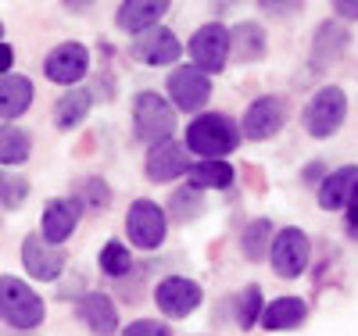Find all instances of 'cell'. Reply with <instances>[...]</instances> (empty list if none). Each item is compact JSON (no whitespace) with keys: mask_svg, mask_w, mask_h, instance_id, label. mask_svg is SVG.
<instances>
[{"mask_svg":"<svg viewBox=\"0 0 358 336\" xmlns=\"http://www.w3.org/2000/svg\"><path fill=\"white\" fill-rule=\"evenodd\" d=\"M179 50H183V43H179L176 33H169V29H151V33L136 36L133 43V57L143 61V65H172V61L179 57Z\"/></svg>","mask_w":358,"mask_h":336,"instance_id":"2e32d148","label":"cell"},{"mask_svg":"<svg viewBox=\"0 0 358 336\" xmlns=\"http://www.w3.org/2000/svg\"><path fill=\"white\" fill-rule=\"evenodd\" d=\"M29 147H33V140H29L25 129L18 126H4V136H0V161L8 165H22L29 158Z\"/></svg>","mask_w":358,"mask_h":336,"instance_id":"d4e9b609","label":"cell"},{"mask_svg":"<svg viewBox=\"0 0 358 336\" xmlns=\"http://www.w3.org/2000/svg\"><path fill=\"white\" fill-rule=\"evenodd\" d=\"M165 211L155 204V200H133L129 204V215H126V233H129V243L140 251H155L162 247L165 240Z\"/></svg>","mask_w":358,"mask_h":336,"instance_id":"52a82bcc","label":"cell"},{"mask_svg":"<svg viewBox=\"0 0 358 336\" xmlns=\"http://www.w3.org/2000/svg\"><path fill=\"white\" fill-rule=\"evenodd\" d=\"M265 315V304H262V290L258 286H244V293L236 297V326L241 329H255Z\"/></svg>","mask_w":358,"mask_h":336,"instance_id":"4316f807","label":"cell"},{"mask_svg":"<svg viewBox=\"0 0 358 336\" xmlns=\"http://www.w3.org/2000/svg\"><path fill=\"white\" fill-rule=\"evenodd\" d=\"M0 312H4V322L11 329H36L47 315L43 300L15 276L0 279Z\"/></svg>","mask_w":358,"mask_h":336,"instance_id":"277c9868","label":"cell"},{"mask_svg":"<svg viewBox=\"0 0 358 336\" xmlns=\"http://www.w3.org/2000/svg\"><path fill=\"white\" fill-rule=\"evenodd\" d=\"M334 11H337L341 18H358V0H355V4H351V0H337Z\"/></svg>","mask_w":358,"mask_h":336,"instance_id":"1f68e13d","label":"cell"},{"mask_svg":"<svg viewBox=\"0 0 358 336\" xmlns=\"http://www.w3.org/2000/svg\"><path fill=\"white\" fill-rule=\"evenodd\" d=\"M43 72H47V79L57 82V86H72V82H79V79L90 72V50H86L83 43L69 40V43L54 47V50L47 54Z\"/></svg>","mask_w":358,"mask_h":336,"instance_id":"30bf717a","label":"cell"},{"mask_svg":"<svg viewBox=\"0 0 358 336\" xmlns=\"http://www.w3.org/2000/svg\"><path fill=\"white\" fill-rule=\"evenodd\" d=\"M268 258H273V268L280 279H297L308 268V258H312V243H308L305 229H294V226L280 229Z\"/></svg>","mask_w":358,"mask_h":336,"instance_id":"8992f818","label":"cell"},{"mask_svg":"<svg viewBox=\"0 0 358 336\" xmlns=\"http://www.w3.org/2000/svg\"><path fill=\"white\" fill-rule=\"evenodd\" d=\"M79 204H86V207H104V204H108L104 179H86L83 190H79Z\"/></svg>","mask_w":358,"mask_h":336,"instance_id":"f1b7e54d","label":"cell"},{"mask_svg":"<svg viewBox=\"0 0 358 336\" xmlns=\"http://www.w3.org/2000/svg\"><path fill=\"white\" fill-rule=\"evenodd\" d=\"M283 122H287V108H283L280 97H258L244 115V136L248 140H268L283 129Z\"/></svg>","mask_w":358,"mask_h":336,"instance_id":"5bb4252c","label":"cell"},{"mask_svg":"<svg viewBox=\"0 0 358 336\" xmlns=\"http://www.w3.org/2000/svg\"><path fill=\"white\" fill-rule=\"evenodd\" d=\"M204 300L201 286L194 279H183V276H169L155 286V304L169 315V319H187L197 312V304Z\"/></svg>","mask_w":358,"mask_h":336,"instance_id":"9c48e42d","label":"cell"},{"mask_svg":"<svg viewBox=\"0 0 358 336\" xmlns=\"http://www.w3.org/2000/svg\"><path fill=\"white\" fill-rule=\"evenodd\" d=\"M190 158H187V147H179L176 140L162 143V147H151V154H147V179H155V182H172L179 175H190Z\"/></svg>","mask_w":358,"mask_h":336,"instance_id":"9a60e30c","label":"cell"},{"mask_svg":"<svg viewBox=\"0 0 358 336\" xmlns=\"http://www.w3.org/2000/svg\"><path fill=\"white\" fill-rule=\"evenodd\" d=\"M90 104H94V97H90L86 89H69V94L54 104V122H57V129L79 126V122L90 115Z\"/></svg>","mask_w":358,"mask_h":336,"instance_id":"cb8c5ba5","label":"cell"},{"mask_svg":"<svg viewBox=\"0 0 358 336\" xmlns=\"http://www.w3.org/2000/svg\"><path fill=\"white\" fill-rule=\"evenodd\" d=\"M169 11L165 0H126L122 8H118L115 22L122 33H133V36H143L151 33V29H158V18Z\"/></svg>","mask_w":358,"mask_h":336,"instance_id":"e0dca14e","label":"cell"},{"mask_svg":"<svg viewBox=\"0 0 358 336\" xmlns=\"http://www.w3.org/2000/svg\"><path fill=\"white\" fill-rule=\"evenodd\" d=\"M169 97L179 111H201L212 97V75L201 72L197 65H179L169 75Z\"/></svg>","mask_w":358,"mask_h":336,"instance_id":"ba28073f","label":"cell"},{"mask_svg":"<svg viewBox=\"0 0 358 336\" xmlns=\"http://www.w3.org/2000/svg\"><path fill=\"white\" fill-rule=\"evenodd\" d=\"M344 229H348V236L351 240H358V204L348 211V219H344Z\"/></svg>","mask_w":358,"mask_h":336,"instance_id":"d6a6232c","label":"cell"},{"mask_svg":"<svg viewBox=\"0 0 358 336\" xmlns=\"http://www.w3.org/2000/svg\"><path fill=\"white\" fill-rule=\"evenodd\" d=\"M101 268L108 272V276H126V272L133 268V258H129V251H126V243L122 240H108L104 243V251H101Z\"/></svg>","mask_w":358,"mask_h":336,"instance_id":"83f0119b","label":"cell"},{"mask_svg":"<svg viewBox=\"0 0 358 336\" xmlns=\"http://www.w3.org/2000/svg\"><path fill=\"white\" fill-rule=\"evenodd\" d=\"M0 65H4V75H11V65H15V50L4 43V50H0Z\"/></svg>","mask_w":358,"mask_h":336,"instance_id":"e575fe53","label":"cell"},{"mask_svg":"<svg viewBox=\"0 0 358 336\" xmlns=\"http://www.w3.org/2000/svg\"><path fill=\"white\" fill-rule=\"evenodd\" d=\"M133 129L143 143L151 147H162L172 140V129H176V108L158 97L155 89H143V94H136L133 101Z\"/></svg>","mask_w":358,"mask_h":336,"instance_id":"7a4b0ae2","label":"cell"},{"mask_svg":"<svg viewBox=\"0 0 358 336\" xmlns=\"http://www.w3.org/2000/svg\"><path fill=\"white\" fill-rule=\"evenodd\" d=\"M22 261H25V268L33 272L36 279L54 283V279L65 272V261H69V258H65L62 247H54L50 240H43V236H36V233H29L25 243H22Z\"/></svg>","mask_w":358,"mask_h":336,"instance_id":"8fae6325","label":"cell"},{"mask_svg":"<svg viewBox=\"0 0 358 336\" xmlns=\"http://www.w3.org/2000/svg\"><path fill=\"white\" fill-rule=\"evenodd\" d=\"M0 187H4V207H8V211H15V207L25 200V193H29V182L18 179V175H4V182H0Z\"/></svg>","mask_w":358,"mask_h":336,"instance_id":"f546056e","label":"cell"},{"mask_svg":"<svg viewBox=\"0 0 358 336\" xmlns=\"http://www.w3.org/2000/svg\"><path fill=\"white\" fill-rule=\"evenodd\" d=\"M351 36L344 33V29L337 22H326L315 29V50H312V65H330V61H337L344 50H348Z\"/></svg>","mask_w":358,"mask_h":336,"instance_id":"44dd1931","label":"cell"},{"mask_svg":"<svg viewBox=\"0 0 358 336\" xmlns=\"http://www.w3.org/2000/svg\"><path fill=\"white\" fill-rule=\"evenodd\" d=\"M190 187L197 190H226L233 187V165L229 161H197L190 168Z\"/></svg>","mask_w":358,"mask_h":336,"instance_id":"603a6c76","label":"cell"},{"mask_svg":"<svg viewBox=\"0 0 358 336\" xmlns=\"http://www.w3.org/2000/svg\"><path fill=\"white\" fill-rule=\"evenodd\" d=\"M262 11H276V15H297L301 4H262Z\"/></svg>","mask_w":358,"mask_h":336,"instance_id":"836d02e7","label":"cell"},{"mask_svg":"<svg viewBox=\"0 0 358 336\" xmlns=\"http://www.w3.org/2000/svg\"><path fill=\"white\" fill-rule=\"evenodd\" d=\"M29 101H33V82L25 75H4L0 79V111H4V126L8 118H18L29 111Z\"/></svg>","mask_w":358,"mask_h":336,"instance_id":"ffe728a7","label":"cell"},{"mask_svg":"<svg viewBox=\"0 0 358 336\" xmlns=\"http://www.w3.org/2000/svg\"><path fill=\"white\" fill-rule=\"evenodd\" d=\"M79 215H83V204L76 197H54V200H47L43 222H40V236L50 240L54 247H62V243L76 233Z\"/></svg>","mask_w":358,"mask_h":336,"instance_id":"7c38bea8","label":"cell"},{"mask_svg":"<svg viewBox=\"0 0 358 336\" xmlns=\"http://www.w3.org/2000/svg\"><path fill=\"white\" fill-rule=\"evenodd\" d=\"M236 143H241L236 126L226 115H215V111L197 115L187 126V140H183V147L190 154H201V161H219L222 154H233Z\"/></svg>","mask_w":358,"mask_h":336,"instance_id":"6da1fadb","label":"cell"},{"mask_svg":"<svg viewBox=\"0 0 358 336\" xmlns=\"http://www.w3.org/2000/svg\"><path fill=\"white\" fill-rule=\"evenodd\" d=\"M268 240H276V236H273V222H268V219L251 222V226L244 229V258L262 261V258H265V247L273 251V243H268Z\"/></svg>","mask_w":358,"mask_h":336,"instance_id":"484cf974","label":"cell"},{"mask_svg":"<svg viewBox=\"0 0 358 336\" xmlns=\"http://www.w3.org/2000/svg\"><path fill=\"white\" fill-rule=\"evenodd\" d=\"M344 118H348V97H344L341 86H322V89H315L312 101L305 104V115H301L308 136H315V140L334 136V133L344 126Z\"/></svg>","mask_w":358,"mask_h":336,"instance_id":"3957f363","label":"cell"},{"mask_svg":"<svg viewBox=\"0 0 358 336\" xmlns=\"http://www.w3.org/2000/svg\"><path fill=\"white\" fill-rule=\"evenodd\" d=\"M319 204L326 211H351L358 204V165H344L319 182Z\"/></svg>","mask_w":358,"mask_h":336,"instance_id":"4fadbf2b","label":"cell"},{"mask_svg":"<svg viewBox=\"0 0 358 336\" xmlns=\"http://www.w3.org/2000/svg\"><path fill=\"white\" fill-rule=\"evenodd\" d=\"M122 336H169V326L155 322V319H136L133 326L122 329Z\"/></svg>","mask_w":358,"mask_h":336,"instance_id":"4dcf8cb0","label":"cell"},{"mask_svg":"<svg viewBox=\"0 0 358 336\" xmlns=\"http://www.w3.org/2000/svg\"><path fill=\"white\" fill-rule=\"evenodd\" d=\"M308 315V304L301 297H276L273 304L265 308L262 315V326L268 333H283V329H294V326H301Z\"/></svg>","mask_w":358,"mask_h":336,"instance_id":"d6986e66","label":"cell"},{"mask_svg":"<svg viewBox=\"0 0 358 336\" xmlns=\"http://www.w3.org/2000/svg\"><path fill=\"white\" fill-rule=\"evenodd\" d=\"M229 36H233L236 61H258V57H265V29L258 22H241L236 29H229Z\"/></svg>","mask_w":358,"mask_h":336,"instance_id":"7402d4cb","label":"cell"},{"mask_svg":"<svg viewBox=\"0 0 358 336\" xmlns=\"http://www.w3.org/2000/svg\"><path fill=\"white\" fill-rule=\"evenodd\" d=\"M79 319L97 336H115V329H118V308L108 293H86L79 300Z\"/></svg>","mask_w":358,"mask_h":336,"instance_id":"ac0fdd59","label":"cell"},{"mask_svg":"<svg viewBox=\"0 0 358 336\" xmlns=\"http://www.w3.org/2000/svg\"><path fill=\"white\" fill-rule=\"evenodd\" d=\"M190 57H194V65L201 72H222L226 68V57L233 54V36H229V29L219 25V22H208L201 25L197 33L190 36Z\"/></svg>","mask_w":358,"mask_h":336,"instance_id":"5b68a950","label":"cell"}]
</instances>
